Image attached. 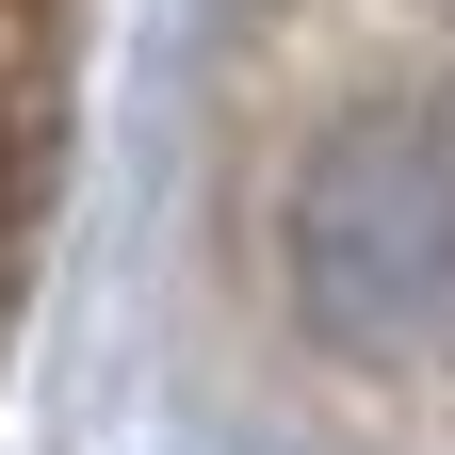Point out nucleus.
I'll return each instance as SVG.
<instances>
[{
  "label": "nucleus",
  "instance_id": "nucleus-1",
  "mask_svg": "<svg viewBox=\"0 0 455 455\" xmlns=\"http://www.w3.org/2000/svg\"><path fill=\"white\" fill-rule=\"evenodd\" d=\"M439 276H455V114L374 98L293 180V293L325 341H407L439 309Z\"/></svg>",
  "mask_w": 455,
  "mask_h": 455
},
{
  "label": "nucleus",
  "instance_id": "nucleus-2",
  "mask_svg": "<svg viewBox=\"0 0 455 455\" xmlns=\"http://www.w3.org/2000/svg\"><path fill=\"white\" fill-rule=\"evenodd\" d=\"M0 260H17V82H0Z\"/></svg>",
  "mask_w": 455,
  "mask_h": 455
}]
</instances>
